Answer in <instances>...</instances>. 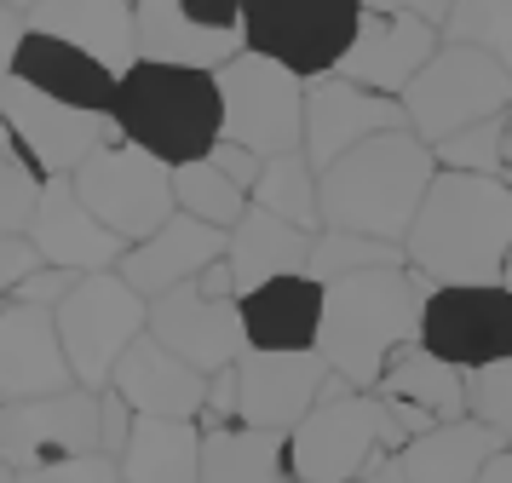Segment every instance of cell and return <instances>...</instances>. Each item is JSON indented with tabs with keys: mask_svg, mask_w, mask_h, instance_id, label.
I'll use <instances>...</instances> for the list:
<instances>
[{
	"mask_svg": "<svg viewBox=\"0 0 512 483\" xmlns=\"http://www.w3.org/2000/svg\"><path fill=\"white\" fill-rule=\"evenodd\" d=\"M409 265L432 282H507L512 259V179L438 167L409 225Z\"/></svg>",
	"mask_w": 512,
	"mask_h": 483,
	"instance_id": "1",
	"label": "cell"
},
{
	"mask_svg": "<svg viewBox=\"0 0 512 483\" xmlns=\"http://www.w3.org/2000/svg\"><path fill=\"white\" fill-rule=\"evenodd\" d=\"M432 288L438 282L415 265H374V271L334 276L323 294V328H317L328 368L346 374L351 386L380 391L386 363L426 334Z\"/></svg>",
	"mask_w": 512,
	"mask_h": 483,
	"instance_id": "2",
	"label": "cell"
},
{
	"mask_svg": "<svg viewBox=\"0 0 512 483\" xmlns=\"http://www.w3.org/2000/svg\"><path fill=\"white\" fill-rule=\"evenodd\" d=\"M432 179H438L432 138H420L415 127L374 133L323 173V225L374 230V236L403 242Z\"/></svg>",
	"mask_w": 512,
	"mask_h": 483,
	"instance_id": "3",
	"label": "cell"
},
{
	"mask_svg": "<svg viewBox=\"0 0 512 483\" xmlns=\"http://www.w3.org/2000/svg\"><path fill=\"white\" fill-rule=\"evenodd\" d=\"M116 121L121 138H133L144 150L167 161L208 156L225 138V98H219V75L196 64H162V58H139L116 87Z\"/></svg>",
	"mask_w": 512,
	"mask_h": 483,
	"instance_id": "4",
	"label": "cell"
},
{
	"mask_svg": "<svg viewBox=\"0 0 512 483\" xmlns=\"http://www.w3.org/2000/svg\"><path fill=\"white\" fill-rule=\"evenodd\" d=\"M403 443H409V432H403V420L392 414L386 397L340 391V397H317V409L288 432V466L305 483L369 478Z\"/></svg>",
	"mask_w": 512,
	"mask_h": 483,
	"instance_id": "5",
	"label": "cell"
},
{
	"mask_svg": "<svg viewBox=\"0 0 512 483\" xmlns=\"http://www.w3.org/2000/svg\"><path fill=\"white\" fill-rule=\"evenodd\" d=\"M403 104H409V127L438 144L484 115L512 110V69L501 58H489L484 46L443 41L432 52V64L403 87Z\"/></svg>",
	"mask_w": 512,
	"mask_h": 483,
	"instance_id": "6",
	"label": "cell"
},
{
	"mask_svg": "<svg viewBox=\"0 0 512 483\" xmlns=\"http://www.w3.org/2000/svg\"><path fill=\"white\" fill-rule=\"evenodd\" d=\"M213 75L225 98V138H242L259 156L305 150V75L294 64L248 46Z\"/></svg>",
	"mask_w": 512,
	"mask_h": 483,
	"instance_id": "7",
	"label": "cell"
},
{
	"mask_svg": "<svg viewBox=\"0 0 512 483\" xmlns=\"http://www.w3.org/2000/svg\"><path fill=\"white\" fill-rule=\"evenodd\" d=\"M58 328L70 345V363L81 386L104 391L116 380L121 351L150 328V299L110 265V271H81L64 305H58Z\"/></svg>",
	"mask_w": 512,
	"mask_h": 483,
	"instance_id": "8",
	"label": "cell"
},
{
	"mask_svg": "<svg viewBox=\"0 0 512 483\" xmlns=\"http://www.w3.org/2000/svg\"><path fill=\"white\" fill-rule=\"evenodd\" d=\"M0 115H6V127L18 133V144L29 150V161L47 179L52 173H75L87 156L110 150L121 138L116 110H104V104H70V98L35 87V81L12 75V69L0 75Z\"/></svg>",
	"mask_w": 512,
	"mask_h": 483,
	"instance_id": "9",
	"label": "cell"
},
{
	"mask_svg": "<svg viewBox=\"0 0 512 483\" xmlns=\"http://www.w3.org/2000/svg\"><path fill=\"white\" fill-rule=\"evenodd\" d=\"M104 449V391L64 386L47 397L0 403V478H41L52 460Z\"/></svg>",
	"mask_w": 512,
	"mask_h": 483,
	"instance_id": "10",
	"label": "cell"
},
{
	"mask_svg": "<svg viewBox=\"0 0 512 483\" xmlns=\"http://www.w3.org/2000/svg\"><path fill=\"white\" fill-rule=\"evenodd\" d=\"M75 190L87 196L104 225H116L127 242H139L150 230H162L179 213V190H173V161L144 150L133 138H116L110 150H98L75 167Z\"/></svg>",
	"mask_w": 512,
	"mask_h": 483,
	"instance_id": "11",
	"label": "cell"
},
{
	"mask_svg": "<svg viewBox=\"0 0 512 483\" xmlns=\"http://www.w3.org/2000/svg\"><path fill=\"white\" fill-rule=\"evenodd\" d=\"M357 18H363V0H242L248 46L294 64L305 81L328 75L346 58Z\"/></svg>",
	"mask_w": 512,
	"mask_h": 483,
	"instance_id": "12",
	"label": "cell"
},
{
	"mask_svg": "<svg viewBox=\"0 0 512 483\" xmlns=\"http://www.w3.org/2000/svg\"><path fill=\"white\" fill-rule=\"evenodd\" d=\"M392 127H409V104L397 92L363 87L340 69L305 81V156L317 161V173H328L363 138L392 133Z\"/></svg>",
	"mask_w": 512,
	"mask_h": 483,
	"instance_id": "13",
	"label": "cell"
},
{
	"mask_svg": "<svg viewBox=\"0 0 512 483\" xmlns=\"http://www.w3.org/2000/svg\"><path fill=\"white\" fill-rule=\"evenodd\" d=\"M420 340L461 368L512 357V282H438Z\"/></svg>",
	"mask_w": 512,
	"mask_h": 483,
	"instance_id": "14",
	"label": "cell"
},
{
	"mask_svg": "<svg viewBox=\"0 0 512 483\" xmlns=\"http://www.w3.org/2000/svg\"><path fill=\"white\" fill-rule=\"evenodd\" d=\"M328 374H334V368H328L323 345H305V351H265V345H248V351L236 357L242 420L271 426V432H294L305 414L317 409Z\"/></svg>",
	"mask_w": 512,
	"mask_h": 483,
	"instance_id": "15",
	"label": "cell"
},
{
	"mask_svg": "<svg viewBox=\"0 0 512 483\" xmlns=\"http://www.w3.org/2000/svg\"><path fill=\"white\" fill-rule=\"evenodd\" d=\"M64 386H81V380H75L70 345L58 328V305L6 299V311H0V403L47 397Z\"/></svg>",
	"mask_w": 512,
	"mask_h": 483,
	"instance_id": "16",
	"label": "cell"
},
{
	"mask_svg": "<svg viewBox=\"0 0 512 483\" xmlns=\"http://www.w3.org/2000/svg\"><path fill=\"white\" fill-rule=\"evenodd\" d=\"M150 334L167 340L179 357H190L196 368H231L248 351V317H242V299H213L196 282H179L167 294L150 299Z\"/></svg>",
	"mask_w": 512,
	"mask_h": 483,
	"instance_id": "17",
	"label": "cell"
},
{
	"mask_svg": "<svg viewBox=\"0 0 512 483\" xmlns=\"http://www.w3.org/2000/svg\"><path fill=\"white\" fill-rule=\"evenodd\" d=\"M443 46V29L432 18H415V12H380V6H363L357 18V35H351L346 58H340V75L363 81V87L397 92L415 81L420 69L432 64V52Z\"/></svg>",
	"mask_w": 512,
	"mask_h": 483,
	"instance_id": "18",
	"label": "cell"
},
{
	"mask_svg": "<svg viewBox=\"0 0 512 483\" xmlns=\"http://www.w3.org/2000/svg\"><path fill=\"white\" fill-rule=\"evenodd\" d=\"M29 236L41 242L47 265H70V271H110V265H121V253L133 248L116 225H104L87 207V196L75 190V173L47 179V196L29 219Z\"/></svg>",
	"mask_w": 512,
	"mask_h": 483,
	"instance_id": "19",
	"label": "cell"
},
{
	"mask_svg": "<svg viewBox=\"0 0 512 483\" xmlns=\"http://www.w3.org/2000/svg\"><path fill=\"white\" fill-rule=\"evenodd\" d=\"M219 253H231V230L213 225V219H202V213H185V207H179L162 230L139 236L133 248L121 253L116 271L127 276L144 299H156V294H167V288H179V282H196Z\"/></svg>",
	"mask_w": 512,
	"mask_h": 483,
	"instance_id": "20",
	"label": "cell"
},
{
	"mask_svg": "<svg viewBox=\"0 0 512 483\" xmlns=\"http://www.w3.org/2000/svg\"><path fill=\"white\" fill-rule=\"evenodd\" d=\"M110 386H121V397L139 414H202L208 409V368H196L190 357H179L150 328L121 351Z\"/></svg>",
	"mask_w": 512,
	"mask_h": 483,
	"instance_id": "21",
	"label": "cell"
},
{
	"mask_svg": "<svg viewBox=\"0 0 512 483\" xmlns=\"http://www.w3.org/2000/svg\"><path fill=\"white\" fill-rule=\"evenodd\" d=\"M507 437L495 432L489 420L478 414H461V420H432L420 437H409L397 455H386L369 478H420V483H438V478H478L495 449Z\"/></svg>",
	"mask_w": 512,
	"mask_h": 483,
	"instance_id": "22",
	"label": "cell"
},
{
	"mask_svg": "<svg viewBox=\"0 0 512 483\" xmlns=\"http://www.w3.org/2000/svg\"><path fill=\"white\" fill-rule=\"evenodd\" d=\"M323 294H328V282L311 271H288V276H271V282L248 288L242 294L248 340L265 345V351H305V345H317Z\"/></svg>",
	"mask_w": 512,
	"mask_h": 483,
	"instance_id": "23",
	"label": "cell"
},
{
	"mask_svg": "<svg viewBox=\"0 0 512 483\" xmlns=\"http://www.w3.org/2000/svg\"><path fill=\"white\" fill-rule=\"evenodd\" d=\"M29 18H35V29H52V35L98 52L116 75H127L144 58L139 52V0H35Z\"/></svg>",
	"mask_w": 512,
	"mask_h": 483,
	"instance_id": "24",
	"label": "cell"
},
{
	"mask_svg": "<svg viewBox=\"0 0 512 483\" xmlns=\"http://www.w3.org/2000/svg\"><path fill=\"white\" fill-rule=\"evenodd\" d=\"M139 52L144 58H162V64L225 69L236 52H248V35L202 23L185 0H139Z\"/></svg>",
	"mask_w": 512,
	"mask_h": 483,
	"instance_id": "25",
	"label": "cell"
},
{
	"mask_svg": "<svg viewBox=\"0 0 512 483\" xmlns=\"http://www.w3.org/2000/svg\"><path fill=\"white\" fill-rule=\"evenodd\" d=\"M12 75H24V81H35V87L58 92V98H70V104H116V87L121 75L98 52H87V46L64 41V35H52V29H29V41L18 46V58H12Z\"/></svg>",
	"mask_w": 512,
	"mask_h": 483,
	"instance_id": "26",
	"label": "cell"
},
{
	"mask_svg": "<svg viewBox=\"0 0 512 483\" xmlns=\"http://www.w3.org/2000/svg\"><path fill=\"white\" fill-rule=\"evenodd\" d=\"M311 248H317V230L282 219L277 207H265V202H248V213L231 225V265H236L242 294L259 288V282H271V276L311 271Z\"/></svg>",
	"mask_w": 512,
	"mask_h": 483,
	"instance_id": "27",
	"label": "cell"
},
{
	"mask_svg": "<svg viewBox=\"0 0 512 483\" xmlns=\"http://www.w3.org/2000/svg\"><path fill=\"white\" fill-rule=\"evenodd\" d=\"M202 432V414H139L121 449V478H202Z\"/></svg>",
	"mask_w": 512,
	"mask_h": 483,
	"instance_id": "28",
	"label": "cell"
},
{
	"mask_svg": "<svg viewBox=\"0 0 512 483\" xmlns=\"http://www.w3.org/2000/svg\"><path fill=\"white\" fill-rule=\"evenodd\" d=\"M380 391L415 403V409H426L432 420H461V414H472V368L449 363V357L432 351L426 340L403 345L392 363H386Z\"/></svg>",
	"mask_w": 512,
	"mask_h": 483,
	"instance_id": "29",
	"label": "cell"
},
{
	"mask_svg": "<svg viewBox=\"0 0 512 483\" xmlns=\"http://www.w3.org/2000/svg\"><path fill=\"white\" fill-rule=\"evenodd\" d=\"M202 478H219V483L294 478L288 432H271V426H254V420H213L202 432Z\"/></svg>",
	"mask_w": 512,
	"mask_h": 483,
	"instance_id": "30",
	"label": "cell"
},
{
	"mask_svg": "<svg viewBox=\"0 0 512 483\" xmlns=\"http://www.w3.org/2000/svg\"><path fill=\"white\" fill-rule=\"evenodd\" d=\"M254 202L277 207L282 219H294L305 230H323V173L305 150H282V156H265L254 179Z\"/></svg>",
	"mask_w": 512,
	"mask_h": 483,
	"instance_id": "31",
	"label": "cell"
},
{
	"mask_svg": "<svg viewBox=\"0 0 512 483\" xmlns=\"http://www.w3.org/2000/svg\"><path fill=\"white\" fill-rule=\"evenodd\" d=\"M173 190H179V207H185V213H202V219H213V225H225V230H231L236 219L248 213V202H254V190L242 179H231L213 156L173 161Z\"/></svg>",
	"mask_w": 512,
	"mask_h": 483,
	"instance_id": "32",
	"label": "cell"
},
{
	"mask_svg": "<svg viewBox=\"0 0 512 483\" xmlns=\"http://www.w3.org/2000/svg\"><path fill=\"white\" fill-rule=\"evenodd\" d=\"M374 265H409V242L392 236H374V230H340L323 225L317 230V248H311V276H351V271H374Z\"/></svg>",
	"mask_w": 512,
	"mask_h": 483,
	"instance_id": "33",
	"label": "cell"
},
{
	"mask_svg": "<svg viewBox=\"0 0 512 483\" xmlns=\"http://www.w3.org/2000/svg\"><path fill=\"white\" fill-rule=\"evenodd\" d=\"M438 167H466V173H507L512 167V115H484L461 133H449L432 144Z\"/></svg>",
	"mask_w": 512,
	"mask_h": 483,
	"instance_id": "34",
	"label": "cell"
},
{
	"mask_svg": "<svg viewBox=\"0 0 512 483\" xmlns=\"http://www.w3.org/2000/svg\"><path fill=\"white\" fill-rule=\"evenodd\" d=\"M41 196H47V173L29 161L18 133L6 127V144H0V230H29Z\"/></svg>",
	"mask_w": 512,
	"mask_h": 483,
	"instance_id": "35",
	"label": "cell"
},
{
	"mask_svg": "<svg viewBox=\"0 0 512 483\" xmlns=\"http://www.w3.org/2000/svg\"><path fill=\"white\" fill-rule=\"evenodd\" d=\"M443 41L484 46L489 58L512 69V0H455L443 18Z\"/></svg>",
	"mask_w": 512,
	"mask_h": 483,
	"instance_id": "36",
	"label": "cell"
},
{
	"mask_svg": "<svg viewBox=\"0 0 512 483\" xmlns=\"http://www.w3.org/2000/svg\"><path fill=\"white\" fill-rule=\"evenodd\" d=\"M472 414L489 420V426L512 443V357L472 368Z\"/></svg>",
	"mask_w": 512,
	"mask_h": 483,
	"instance_id": "37",
	"label": "cell"
},
{
	"mask_svg": "<svg viewBox=\"0 0 512 483\" xmlns=\"http://www.w3.org/2000/svg\"><path fill=\"white\" fill-rule=\"evenodd\" d=\"M47 265V253H41V242L29 236V230H0V288L12 294L24 276H35Z\"/></svg>",
	"mask_w": 512,
	"mask_h": 483,
	"instance_id": "38",
	"label": "cell"
},
{
	"mask_svg": "<svg viewBox=\"0 0 512 483\" xmlns=\"http://www.w3.org/2000/svg\"><path fill=\"white\" fill-rule=\"evenodd\" d=\"M75 282H81V271H70V265H41L35 276H24L18 288L6 299H35V305H64V294H70Z\"/></svg>",
	"mask_w": 512,
	"mask_h": 483,
	"instance_id": "39",
	"label": "cell"
},
{
	"mask_svg": "<svg viewBox=\"0 0 512 483\" xmlns=\"http://www.w3.org/2000/svg\"><path fill=\"white\" fill-rule=\"evenodd\" d=\"M208 156L219 161V167H225V173H231V179H242V184H248V190H254L259 167H265V156H259V150H248V144H242V138H219V144H213Z\"/></svg>",
	"mask_w": 512,
	"mask_h": 483,
	"instance_id": "40",
	"label": "cell"
},
{
	"mask_svg": "<svg viewBox=\"0 0 512 483\" xmlns=\"http://www.w3.org/2000/svg\"><path fill=\"white\" fill-rule=\"evenodd\" d=\"M202 23H219V29H242V0H185Z\"/></svg>",
	"mask_w": 512,
	"mask_h": 483,
	"instance_id": "41",
	"label": "cell"
},
{
	"mask_svg": "<svg viewBox=\"0 0 512 483\" xmlns=\"http://www.w3.org/2000/svg\"><path fill=\"white\" fill-rule=\"evenodd\" d=\"M363 6H380V12H415V18H432L443 29V18H449L455 0H363Z\"/></svg>",
	"mask_w": 512,
	"mask_h": 483,
	"instance_id": "42",
	"label": "cell"
},
{
	"mask_svg": "<svg viewBox=\"0 0 512 483\" xmlns=\"http://www.w3.org/2000/svg\"><path fill=\"white\" fill-rule=\"evenodd\" d=\"M478 478L484 483H512V443H501V449L478 466Z\"/></svg>",
	"mask_w": 512,
	"mask_h": 483,
	"instance_id": "43",
	"label": "cell"
},
{
	"mask_svg": "<svg viewBox=\"0 0 512 483\" xmlns=\"http://www.w3.org/2000/svg\"><path fill=\"white\" fill-rule=\"evenodd\" d=\"M6 6H35V0H6Z\"/></svg>",
	"mask_w": 512,
	"mask_h": 483,
	"instance_id": "44",
	"label": "cell"
},
{
	"mask_svg": "<svg viewBox=\"0 0 512 483\" xmlns=\"http://www.w3.org/2000/svg\"><path fill=\"white\" fill-rule=\"evenodd\" d=\"M507 115H512V110H507ZM507 173H512V167H507Z\"/></svg>",
	"mask_w": 512,
	"mask_h": 483,
	"instance_id": "45",
	"label": "cell"
}]
</instances>
